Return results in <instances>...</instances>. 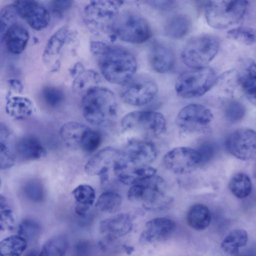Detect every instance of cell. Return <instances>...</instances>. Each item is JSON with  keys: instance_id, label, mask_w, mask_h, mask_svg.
Instances as JSON below:
<instances>
[{"instance_id": "cell-1", "label": "cell", "mask_w": 256, "mask_h": 256, "mask_svg": "<svg viewBox=\"0 0 256 256\" xmlns=\"http://www.w3.org/2000/svg\"><path fill=\"white\" fill-rule=\"evenodd\" d=\"M98 58L100 72L109 82L123 86L134 76L137 62L128 50L109 45Z\"/></svg>"}, {"instance_id": "cell-2", "label": "cell", "mask_w": 256, "mask_h": 256, "mask_svg": "<svg viewBox=\"0 0 256 256\" xmlns=\"http://www.w3.org/2000/svg\"><path fill=\"white\" fill-rule=\"evenodd\" d=\"M82 108L86 120L94 125H101L116 112V99L107 88H96L82 96Z\"/></svg>"}, {"instance_id": "cell-3", "label": "cell", "mask_w": 256, "mask_h": 256, "mask_svg": "<svg viewBox=\"0 0 256 256\" xmlns=\"http://www.w3.org/2000/svg\"><path fill=\"white\" fill-rule=\"evenodd\" d=\"M122 4L121 1H91L84 10L86 24L95 34H111V36Z\"/></svg>"}, {"instance_id": "cell-4", "label": "cell", "mask_w": 256, "mask_h": 256, "mask_svg": "<svg viewBox=\"0 0 256 256\" xmlns=\"http://www.w3.org/2000/svg\"><path fill=\"white\" fill-rule=\"evenodd\" d=\"M248 6V2L246 0L210 1L205 7L206 20L212 28H226L243 18Z\"/></svg>"}, {"instance_id": "cell-5", "label": "cell", "mask_w": 256, "mask_h": 256, "mask_svg": "<svg viewBox=\"0 0 256 256\" xmlns=\"http://www.w3.org/2000/svg\"><path fill=\"white\" fill-rule=\"evenodd\" d=\"M220 46L218 39L210 34H202L190 39L181 52L184 64L192 69L207 66L217 54Z\"/></svg>"}, {"instance_id": "cell-6", "label": "cell", "mask_w": 256, "mask_h": 256, "mask_svg": "<svg viewBox=\"0 0 256 256\" xmlns=\"http://www.w3.org/2000/svg\"><path fill=\"white\" fill-rule=\"evenodd\" d=\"M217 80L214 70L208 66L184 72L178 78L175 90L180 96L192 98L210 90Z\"/></svg>"}, {"instance_id": "cell-7", "label": "cell", "mask_w": 256, "mask_h": 256, "mask_svg": "<svg viewBox=\"0 0 256 256\" xmlns=\"http://www.w3.org/2000/svg\"><path fill=\"white\" fill-rule=\"evenodd\" d=\"M152 35L150 26L146 19L138 14L126 12L120 14L114 24L112 36L126 42L142 44Z\"/></svg>"}, {"instance_id": "cell-8", "label": "cell", "mask_w": 256, "mask_h": 256, "mask_svg": "<svg viewBox=\"0 0 256 256\" xmlns=\"http://www.w3.org/2000/svg\"><path fill=\"white\" fill-rule=\"evenodd\" d=\"M122 130L126 132L138 133L146 137H157L166 128L164 115L150 110H139L126 114L120 122Z\"/></svg>"}, {"instance_id": "cell-9", "label": "cell", "mask_w": 256, "mask_h": 256, "mask_svg": "<svg viewBox=\"0 0 256 256\" xmlns=\"http://www.w3.org/2000/svg\"><path fill=\"white\" fill-rule=\"evenodd\" d=\"M156 154V148L151 142L140 138L130 139L121 150L116 168V176L132 168L150 166Z\"/></svg>"}, {"instance_id": "cell-10", "label": "cell", "mask_w": 256, "mask_h": 256, "mask_svg": "<svg viewBox=\"0 0 256 256\" xmlns=\"http://www.w3.org/2000/svg\"><path fill=\"white\" fill-rule=\"evenodd\" d=\"M158 92V85L151 78L142 76H134L122 86L120 97L128 104L140 106L150 102Z\"/></svg>"}, {"instance_id": "cell-11", "label": "cell", "mask_w": 256, "mask_h": 256, "mask_svg": "<svg viewBox=\"0 0 256 256\" xmlns=\"http://www.w3.org/2000/svg\"><path fill=\"white\" fill-rule=\"evenodd\" d=\"M166 168L176 174H188L202 164L198 150L188 147H177L166 152L163 158Z\"/></svg>"}, {"instance_id": "cell-12", "label": "cell", "mask_w": 256, "mask_h": 256, "mask_svg": "<svg viewBox=\"0 0 256 256\" xmlns=\"http://www.w3.org/2000/svg\"><path fill=\"white\" fill-rule=\"evenodd\" d=\"M228 152L235 158L248 160L256 156V132L242 128L232 132L226 138Z\"/></svg>"}, {"instance_id": "cell-13", "label": "cell", "mask_w": 256, "mask_h": 256, "mask_svg": "<svg viewBox=\"0 0 256 256\" xmlns=\"http://www.w3.org/2000/svg\"><path fill=\"white\" fill-rule=\"evenodd\" d=\"M213 119L210 109L198 104H191L182 108L178 112L176 123L184 132H192L206 126Z\"/></svg>"}, {"instance_id": "cell-14", "label": "cell", "mask_w": 256, "mask_h": 256, "mask_svg": "<svg viewBox=\"0 0 256 256\" xmlns=\"http://www.w3.org/2000/svg\"><path fill=\"white\" fill-rule=\"evenodd\" d=\"M121 150L112 147L105 148L94 154L86 164L84 170L90 176H98L104 183L109 178L110 168H114Z\"/></svg>"}, {"instance_id": "cell-15", "label": "cell", "mask_w": 256, "mask_h": 256, "mask_svg": "<svg viewBox=\"0 0 256 256\" xmlns=\"http://www.w3.org/2000/svg\"><path fill=\"white\" fill-rule=\"evenodd\" d=\"M20 16L36 30H41L48 25L50 16L48 9L34 0H18L14 2Z\"/></svg>"}, {"instance_id": "cell-16", "label": "cell", "mask_w": 256, "mask_h": 256, "mask_svg": "<svg viewBox=\"0 0 256 256\" xmlns=\"http://www.w3.org/2000/svg\"><path fill=\"white\" fill-rule=\"evenodd\" d=\"M70 36L69 30L64 27L56 32L48 40L42 54V60L50 66L52 71H56L59 68L60 56Z\"/></svg>"}, {"instance_id": "cell-17", "label": "cell", "mask_w": 256, "mask_h": 256, "mask_svg": "<svg viewBox=\"0 0 256 256\" xmlns=\"http://www.w3.org/2000/svg\"><path fill=\"white\" fill-rule=\"evenodd\" d=\"M132 223L130 216L121 213L102 220L99 224L100 233L105 242H111L130 232Z\"/></svg>"}, {"instance_id": "cell-18", "label": "cell", "mask_w": 256, "mask_h": 256, "mask_svg": "<svg viewBox=\"0 0 256 256\" xmlns=\"http://www.w3.org/2000/svg\"><path fill=\"white\" fill-rule=\"evenodd\" d=\"M176 228V224L165 218L151 220L146 224V229L142 233L140 242L142 244L162 242L169 238Z\"/></svg>"}, {"instance_id": "cell-19", "label": "cell", "mask_w": 256, "mask_h": 256, "mask_svg": "<svg viewBox=\"0 0 256 256\" xmlns=\"http://www.w3.org/2000/svg\"><path fill=\"white\" fill-rule=\"evenodd\" d=\"M8 50L14 54H20L25 49L29 39V33L22 24L15 22L10 25L0 36Z\"/></svg>"}, {"instance_id": "cell-20", "label": "cell", "mask_w": 256, "mask_h": 256, "mask_svg": "<svg viewBox=\"0 0 256 256\" xmlns=\"http://www.w3.org/2000/svg\"><path fill=\"white\" fill-rule=\"evenodd\" d=\"M148 60L152 68L158 73H166L170 70L175 60L172 50L166 45L158 42L152 44Z\"/></svg>"}, {"instance_id": "cell-21", "label": "cell", "mask_w": 256, "mask_h": 256, "mask_svg": "<svg viewBox=\"0 0 256 256\" xmlns=\"http://www.w3.org/2000/svg\"><path fill=\"white\" fill-rule=\"evenodd\" d=\"M16 154L25 160H40L46 155V150L36 137L26 135L20 138L16 142Z\"/></svg>"}, {"instance_id": "cell-22", "label": "cell", "mask_w": 256, "mask_h": 256, "mask_svg": "<svg viewBox=\"0 0 256 256\" xmlns=\"http://www.w3.org/2000/svg\"><path fill=\"white\" fill-rule=\"evenodd\" d=\"M242 64L238 80L247 98L256 104V63L247 60Z\"/></svg>"}, {"instance_id": "cell-23", "label": "cell", "mask_w": 256, "mask_h": 256, "mask_svg": "<svg viewBox=\"0 0 256 256\" xmlns=\"http://www.w3.org/2000/svg\"><path fill=\"white\" fill-rule=\"evenodd\" d=\"M12 134L4 124L0 126V167L6 170L12 166L16 161L15 146H12ZM16 145V144H15Z\"/></svg>"}, {"instance_id": "cell-24", "label": "cell", "mask_w": 256, "mask_h": 256, "mask_svg": "<svg viewBox=\"0 0 256 256\" xmlns=\"http://www.w3.org/2000/svg\"><path fill=\"white\" fill-rule=\"evenodd\" d=\"M34 110L32 102L22 96H8L6 111L8 115L16 120H24L30 116Z\"/></svg>"}, {"instance_id": "cell-25", "label": "cell", "mask_w": 256, "mask_h": 256, "mask_svg": "<svg viewBox=\"0 0 256 256\" xmlns=\"http://www.w3.org/2000/svg\"><path fill=\"white\" fill-rule=\"evenodd\" d=\"M89 128L80 122H69L62 126L59 134L62 140L68 148L76 150L80 148L82 136Z\"/></svg>"}, {"instance_id": "cell-26", "label": "cell", "mask_w": 256, "mask_h": 256, "mask_svg": "<svg viewBox=\"0 0 256 256\" xmlns=\"http://www.w3.org/2000/svg\"><path fill=\"white\" fill-rule=\"evenodd\" d=\"M186 222L192 228L200 231L206 229L211 221V214L206 205L198 204L192 206L186 214Z\"/></svg>"}, {"instance_id": "cell-27", "label": "cell", "mask_w": 256, "mask_h": 256, "mask_svg": "<svg viewBox=\"0 0 256 256\" xmlns=\"http://www.w3.org/2000/svg\"><path fill=\"white\" fill-rule=\"evenodd\" d=\"M72 193L76 202V212L79 216H84L94 202V190L90 185L81 184L74 189Z\"/></svg>"}, {"instance_id": "cell-28", "label": "cell", "mask_w": 256, "mask_h": 256, "mask_svg": "<svg viewBox=\"0 0 256 256\" xmlns=\"http://www.w3.org/2000/svg\"><path fill=\"white\" fill-rule=\"evenodd\" d=\"M100 78L99 74L92 70H84L74 78L72 88L74 92L82 96L90 90L98 86Z\"/></svg>"}, {"instance_id": "cell-29", "label": "cell", "mask_w": 256, "mask_h": 256, "mask_svg": "<svg viewBox=\"0 0 256 256\" xmlns=\"http://www.w3.org/2000/svg\"><path fill=\"white\" fill-rule=\"evenodd\" d=\"M248 241L247 232L243 229H235L230 232L222 240L220 247L230 255H236L239 248L245 246Z\"/></svg>"}, {"instance_id": "cell-30", "label": "cell", "mask_w": 256, "mask_h": 256, "mask_svg": "<svg viewBox=\"0 0 256 256\" xmlns=\"http://www.w3.org/2000/svg\"><path fill=\"white\" fill-rule=\"evenodd\" d=\"M190 27V18L186 15L179 14L172 16L167 22L164 30L166 35L170 38L179 40L186 35Z\"/></svg>"}, {"instance_id": "cell-31", "label": "cell", "mask_w": 256, "mask_h": 256, "mask_svg": "<svg viewBox=\"0 0 256 256\" xmlns=\"http://www.w3.org/2000/svg\"><path fill=\"white\" fill-rule=\"evenodd\" d=\"M28 244V242L18 234L6 237L0 242V256H21Z\"/></svg>"}, {"instance_id": "cell-32", "label": "cell", "mask_w": 256, "mask_h": 256, "mask_svg": "<svg viewBox=\"0 0 256 256\" xmlns=\"http://www.w3.org/2000/svg\"><path fill=\"white\" fill-rule=\"evenodd\" d=\"M68 245L66 236L64 234L54 236L43 245L38 256H64Z\"/></svg>"}, {"instance_id": "cell-33", "label": "cell", "mask_w": 256, "mask_h": 256, "mask_svg": "<svg viewBox=\"0 0 256 256\" xmlns=\"http://www.w3.org/2000/svg\"><path fill=\"white\" fill-rule=\"evenodd\" d=\"M252 185L249 176L246 174L238 172L231 178L229 188L231 192L238 198L248 196L252 191Z\"/></svg>"}, {"instance_id": "cell-34", "label": "cell", "mask_w": 256, "mask_h": 256, "mask_svg": "<svg viewBox=\"0 0 256 256\" xmlns=\"http://www.w3.org/2000/svg\"><path fill=\"white\" fill-rule=\"evenodd\" d=\"M122 204V198L118 193L108 191L99 196L96 204V208L100 212L113 214L118 210Z\"/></svg>"}, {"instance_id": "cell-35", "label": "cell", "mask_w": 256, "mask_h": 256, "mask_svg": "<svg viewBox=\"0 0 256 256\" xmlns=\"http://www.w3.org/2000/svg\"><path fill=\"white\" fill-rule=\"evenodd\" d=\"M227 36L239 43L251 46L256 42V30L250 27L240 26L230 30Z\"/></svg>"}, {"instance_id": "cell-36", "label": "cell", "mask_w": 256, "mask_h": 256, "mask_svg": "<svg viewBox=\"0 0 256 256\" xmlns=\"http://www.w3.org/2000/svg\"><path fill=\"white\" fill-rule=\"evenodd\" d=\"M18 234L24 238L28 242L36 241L40 233V226L36 220L26 218L19 224L18 229Z\"/></svg>"}, {"instance_id": "cell-37", "label": "cell", "mask_w": 256, "mask_h": 256, "mask_svg": "<svg viewBox=\"0 0 256 256\" xmlns=\"http://www.w3.org/2000/svg\"><path fill=\"white\" fill-rule=\"evenodd\" d=\"M15 220L8 200L2 194L0 196V231L14 229Z\"/></svg>"}, {"instance_id": "cell-38", "label": "cell", "mask_w": 256, "mask_h": 256, "mask_svg": "<svg viewBox=\"0 0 256 256\" xmlns=\"http://www.w3.org/2000/svg\"><path fill=\"white\" fill-rule=\"evenodd\" d=\"M102 142V136L96 130L89 128L84 134L80 148L84 151L92 152L96 150Z\"/></svg>"}, {"instance_id": "cell-39", "label": "cell", "mask_w": 256, "mask_h": 256, "mask_svg": "<svg viewBox=\"0 0 256 256\" xmlns=\"http://www.w3.org/2000/svg\"><path fill=\"white\" fill-rule=\"evenodd\" d=\"M24 192L29 200L34 202H42L45 197L43 186L40 182L36 180L27 182L24 186Z\"/></svg>"}, {"instance_id": "cell-40", "label": "cell", "mask_w": 256, "mask_h": 256, "mask_svg": "<svg viewBox=\"0 0 256 256\" xmlns=\"http://www.w3.org/2000/svg\"><path fill=\"white\" fill-rule=\"evenodd\" d=\"M42 96L45 103L51 108L59 106L64 100V93L60 88L48 86L44 88Z\"/></svg>"}, {"instance_id": "cell-41", "label": "cell", "mask_w": 256, "mask_h": 256, "mask_svg": "<svg viewBox=\"0 0 256 256\" xmlns=\"http://www.w3.org/2000/svg\"><path fill=\"white\" fill-rule=\"evenodd\" d=\"M20 16L14 4L8 5L0 12V36L5 32L7 28L18 20Z\"/></svg>"}, {"instance_id": "cell-42", "label": "cell", "mask_w": 256, "mask_h": 256, "mask_svg": "<svg viewBox=\"0 0 256 256\" xmlns=\"http://www.w3.org/2000/svg\"><path fill=\"white\" fill-rule=\"evenodd\" d=\"M226 118L230 122H236L243 118L245 114L244 105L236 100L230 102L224 110Z\"/></svg>"}, {"instance_id": "cell-43", "label": "cell", "mask_w": 256, "mask_h": 256, "mask_svg": "<svg viewBox=\"0 0 256 256\" xmlns=\"http://www.w3.org/2000/svg\"><path fill=\"white\" fill-rule=\"evenodd\" d=\"M197 150L201 156L202 164L209 162L214 152V147L208 143L202 144Z\"/></svg>"}, {"instance_id": "cell-44", "label": "cell", "mask_w": 256, "mask_h": 256, "mask_svg": "<svg viewBox=\"0 0 256 256\" xmlns=\"http://www.w3.org/2000/svg\"><path fill=\"white\" fill-rule=\"evenodd\" d=\"M72 0H54L51 2L50 8L54 14L60 15L72 6Z\"/></svg>"}, {"instance_id": "cell-45", "label": "cell", "mask_w": 256, "mask_h": 256, "mask_svg": "<svg viewBox=\"0 0 256 256\" xmlns=\"http://www.w3.org/2000/svg\"><path fill=\"white\" fill-rule=\"evenodd\" d=\"M108 44L99 41H92L90 43V49L93 54L99 56L108 46Z\"/></svg>"}, {"instance_id": "cell-46", "label": "cell", "mask_w": 256, "mask_h": 256, "mask_svg": "<svg viewBox=\"0 0 256 256\" xmlns=\"http://www.w3.org/2000/svg\"><path fill=\"white\" fill-rule=\"evenodd\" d=\"M148 2L153 6L161 9H167L171 8L174 3L173 1L169 0L149 1Z\"/></svg>"}, {"instance_id": "cell-47", "label": "cell", "mask_w": 256, "mask_h": 256, "mask_svg": "<svg viewBox=\"0 0 256 256\" xmlns=\"http://www.w3.org/2000/svg\"><path fill=\"white\" fill-rule=\"evenodd\" d=\"M10 86L15 92L20 93L22 92L23 86L21 82L16 79H11L8 80Z\"/></svg>"}, {"instance_id": "cell-48", "label": "cell", "mask_w": 256, "mask_h": 256, "mask_svg": "<svg viewBox=\"0 0 256 256\" xmlns=\"http://www.w3.org/2000/svg\"><path fill=\"white\" fill-rule=\"evenodd\" d=\"M84 70L83 65L80 62H78L70 70V75L74 78Z\"/></svg>"}, {"instance_id": "cell-49", "label": "cell", "mask_w": 256, "mask_h": 256, "mask_svg": "<svg viewBox=\"0 0 256 256\" xmlns=\"http://www.w3.org/2000/svg\"><path fill=\"white\" fill-rule=\"evenodd\" d=\"M125 252L128 254H131L134 251V247L132 246H127L126 244H124L122 246Z\"/></svg>"}, {"instance_id": "cell-50", "label": "cell", "mask_w": 256, "mask_h": 256, "mask_svg": "<svg viewBox=\"0 0 256 256\" xmlns=\"http://www.w3.org/2000/svg\"><path fill=\"white\" fill-rule=\"evenodd\" d=\"M254 176L256 178V162L254 164Z\"/></svg>"}]
</instances>
